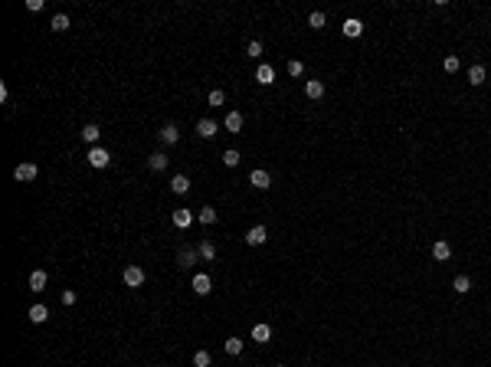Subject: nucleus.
<instances>
[{"instance_id": "22", "label": "nucleus", "mask_w": 491, "mask_h": 367, "mask_svg": "<svg viewBox=\"0 0 491 367\" xmlns=\"http://www.w3.org/2000/svg\"><path fill=\"white\" fill-rule=\"evenodd\" d=\"M196 252H200V256H203V259H213V256H216V246H213V243H210V240H203V243H200V246H196Z\"/></svg>"}, {"instance_id": "5", "label": "nucleus", "mask_w": 491, "mask_h": 367, "mask_svg": "<svg viewBox=\"0 0 491 367\" xmlns=\"http://www.w3.org/2000/svg\"><path fill=\"white\" fill-rule=\"evenodd\" d=\"M194 292H196V295H210V292H213V282H210V275H194Z\"/></svg>"}, {"instance_id": "12", "label": "nucleus", "mask_w": 491, "mask_h": 367, "mask_svg": "<svg viewBox=\"0 0 491 367\" xmlns=\"http://www.w3.org/2000/svg\"><path fill=\"white\" fill-rule=\"evenodd\" d=\"M171 190H174V194H187V190H190V177H187V174H177V177L171 180Z\"/></svg>"}, {"instance_id": "9", "label": "nucleus", "mask_w": 491, "mask_h": 367, "mask_svg": "<svg viewBox=\"0 0 491 367\" xmlns=\"http://www.w3.org/2000/svg\"><path fill=\"white\" fill-rule=\"evenodd\" d=\"M432 256H436L439 262H445V259L452 256V246H449L445 240H436V246H432Z\"/></svg>"}, {"instance_id": "14", "label": "nucleus", "mask_w": 491, "mask_h": 367, "mask_svg": "<svg viewBox=\"0 0 491 367\" xmlns=\"http://www.w3.org/2000/svg\"><path fill=\"white\" fill-rule=\"evenodd\" d=\"M177 138H180L177 125H164L161 128V141H164V144H177Z\"/></svg>"}, {"instance_id": "32", "label": "nucleus", "mask_w": 491, "mask_h": 367, "mask_svg": "<svg viewBox=\"0 0 491 367\" xmlns=\"http://www.w3.org/2000/svg\"><path fill=\"white\" fill-rule=\"evenodd\" d=\"M445 72H459V56H445Z\"/></svg>"}, {"instance_id": "21", "label": "nucleus", "mask_w": 491, "mask_h": 367, "mask_svg": "<svg viewBox=\"0 0 491 367\" xmlns=\"http://www.w3.org/2000/svg\"><path fill=\"white\" fill-rule=\"evenodd\" d=\"M452 289L459 292V295H465L468 289H472V279H468V275H455V282H452Z\"/></svg>"}, {"instance_id": "34", "label": "nucleus", "mask_w": 491, "mask_h": 367, "mask_svg": "<svg viewBox=\"0 0 491 367\" xmlns=\"http://www.w3.org/2000/svg\"><path fill=\"white\" fill-rule=\"evenodd\" d=\"M289 72H292V76H301V72H304V66L298 63V59H292V63H289Z\"/></svg>"}, {"instance_id": "4", "label": "nucleus", "mask_w": 491, "mask_h": 367, "mask_svg": "<svg viewBox=\"0 0 491 367\" xmlns=\"http://www.w3.org/2000/svg\"><path fill=\"white\" fill-rule=\"evenodd\" d=\"M265 240H269V230L265 227H252L249 233H246V243H249V246H262Z\"/></svg>"}, {"instance_id": "26", "label": "nucleus", "mask_w": 491, "mask_h": 367, "mask_svg": "<svg viewBox=\"0 0 491 367\" xmlns=\"http://www.w3.org/2000/svg\"><path fill=\"white\" fill-rule=\"evenodd\" d=\"M239 161H242V157H239V151H233V148H229V151H223V164H226V167H236Z\"/></svg>"}, {"instance_id": "3", "label": "nucleus", "mask_w": 491, "mask_h": 367, "mask_svg": "<svg viewBox=\"0 0 491 367\" xmlns=\"http://www.w3.org/2000/svg\"><path fill=\"white\" fill-rule=\"evenodd\" d=\"M36 174H39V171H36V164H30V161H23V164H16V167H13V177H16V180H33Z\"/></svg>"}, {"instance_id": "28", "label": "nucleus", "mask_w": 491, "mask_h": 367, "mask_svg": "<svg viewBox=\"0 0 491 367\" xmlns=\"http://www.w3.org/2000/svg\"><path fill=\"white\" fill-rule=\"evenodd\" d=\"M194 364L196 367H210V351H196L194 354Z\"/></svg>"}, {"instance_id": "2", "label": "nucleus", "mask_w": 491, "mask_h": 367, "mask_svg": "<svg viewBox=\"0 0 491 367\" xmlns=\"http://www.w3.org/2000/svg\"><path fill=\"white\" fill-rule=\"evenodd\" d=\"M108 161H111V154L105 148H92V151H89V164L98 167V171H101V167H108Z\"/></svg>"}, {"instance_id": "17", "label": "nucleus", "mask_w": 491, "mask_h": 367, "mask_svg": "<svg viewBox=\"0 0 491 367\" xmlns=\"http://www.w3.org/2000/svg\"><path fill=\"white\" fill-rule=\"evenodd\" d=\"M82 138H86L89 144H95V148H98V138H101L98 125H86V128H82Z\"/></svg>"}, {"instance_id": "10", "label": "nucleus", "mask_w": 491, "mask_h": 367, "mask_svg": "<svg viewBox=\"0 0 491 367\" xmlns=\"http://www.w3.org/2000/svg\"><path fill=\"white\" fill-rule=\"evenodd\" d=\"M196 134H200V138H213V134H216V122H210V118L196 122Z\"/></svg>"}, {"instance_id": "27", "label": "nucleus", "mask_w": 491, "mask_h": 367, "mask_svg": "<svg viewBox=\"0 0 491 367\" xmlns=\"http://www.w3.org/2000/svg\"><path fill=\"white\" fill-rule=\"evenodd\" d=\"M200 223H206V227L216 223V210H213V207H203V210H200Z\"/></svg>"}, {"instance_id": "6", "label": "nucleus", "mask_w": 491, "mask_h": 367, "mask_svg": "<svg viewBox=\"0 0 491 367\" xmlns=\"http://www.w3.org/2000/svg\"><path fill=\"white\" fill-rule=\"evenodd\" d=\"M304 95H308V99H321V95H324V82H321V79H308V82H304Z\"/></svg>"}, {"instance_id": "24", "label": "nucleus", "mask_w": 491, "mask_h": 367, "mask_svg": "<svg viewBox=\"0 0 491 367\" xmlns=\"http://www.w3.org/2000/svg\"><path fill=\"white\" fill-rule=\"evenodd\" d=\"M53 30H56V33L69 30V16H66V13H56V16H53Z\"/></svg>"}, {"instance_id": "13", "label": "nucleus", "mask_w": 491, "mask_h": 367, "mask_svg": "<svg viewBox=\"0 0 491 367\" xmlns=\"http://www.w3.org/2000/svg\"><path fill=\"white\" fill-rule=\"evenodd\" d=\"M269 338H272V328H269V325H252V341L265 344Z\"/></svg>"}, {"instance_id": "18", "label": "nucleus", "mask_w": 491, "mask_h": 367, "mask_svg": "<svg viewBox=\"0 0 491 367\" xmlns=\"http://www.w3.org/2000/svg\"><path fill=\"white\" fill-rule=\"evenodd\" d=\"M46 318H49L46 305H33V308H30V321H36V325H43Z\"/></svg>"}, {"instance_id": "1", "label": "nucleus", "mask_w": 491, "mask_h": 367, "mask_svg": "<svg viewBox=\"0 0 491 367\" xmlns=\"http://www.w3.org/2000/svg\"><path fill=\"white\" fill-rule=\"evenodd\" d=\"M121 279H125L128 289H138V285H144V269L141 266H125V275H121Z\"/></svg>"}, {"instance_id": "36", "label": "nucleus", "mask_w": 491, "mask_h": 367, "mask_svg": "<svg viewBox=\"0 0 491 367\" xmlns=\"http://www.w3.org/2000/svg\"><path fill=\"white\" fill-rule=\"evenodd\" d=\"M279 367H282V364H279Z\"/></svg>"}, {"instance_id": "7", "label": "nucleus", "mask_w": 491, "mask_h": 367, "mask_svg": "<svg viewBox=\"0 0 491 367\" xmlns=\"http://www.w3.org/2000/svg\"><path fill=\"white\" fill-rule=\"evenodd\" d=\"M256 82H259V86H272V82H275V69H272V66H259Z\"/></svg>"}, {"instance_id": "20", "label": "nucleus", "mask_w": 491, "mask_h": 367, "mask_svg": "<svg viewBox=\"0 0 491 367\" xmlns=\"http://www.w3.org/2000/svg\"><path fill=\"white\" fill-rule=\"evenodd\" d=\"M468 82H472V86H482L485 82V66H472V69H468Z\"/></svg>"}, {"instance_id": "29", "label": "nucleus", "mask_w": 491, "mask_h": 367, "mask_svg": "<svg viewBox=\"0 0 491 367\" xmlns=\"http://www.w3.org/2000/svg\"><path fill=\"white\" fill-rule=\"evenodd\" d=\"M308 23H311L314 30H321V26H324V13H321V10H314V13L308 16Z\"/></svg>"}, {"instance_id": "31", "label": "nucleus", "mask_w": 491, "mask_h": 367, "mask_svg": "<svg viewBox=\"0 0 491 367\" xmlns=\"http://www.w3.org/2000/svg\"><path fill=\"white\" fill-rule=\"evenodd\" d=\"M242 351V341H239V338H229V341H226V354H239Z\"/></svg>"}, {"instance_id": "35", "label": "nucleus", "mask_w": 491, "mask_h": 367, "mask_svg": "<svg viewBox=\"0 0 491 367\" xmlns=\"http://www.w3.org/2000/svg\"><path fill=\"white\" fill-rule=\"evenodd\" d=\"M63 305H76V292H72V289L63 292Z\"/></svg>"}, {"instance_id": "15", "label": "nucleus", "mask_w": 491, "mask_h": 367, "mask_svg": "<svg viewBox=\"0 0 491 367\" xmlns=\"http://www.w3.org/2000/svg\"><path fill=\"white\" fill-rule=\"evenodd\" d=\"M249 184L256 190H265V187H269V174H265V171H252L249 174Z\"/></svg>"}, {"instance_id": "23", "label": "nucleus", "mask_w": 491, "mask_h": 367, "mask_svg": "<svg viewBox=\"0 0 491 367\" xmlns=\"http://www.w3.org/2000/svg\"><path fill=\"white\" fill-rule=\"evenodd\" d=\"M344 33H347V36H360V33H364V23H360V20H347V23H344Z\"/></svg>"}, {"instance_id": "8", "label": "nucleus", "mask_w": 491, "mask_h": 367, "mask_svg": "<svg viewBox=\"0 0 491 367\" xmlns=\"http://www.w3.org/2000/svg\"><path fill=\"white\" fill-rule=\"evenodd\" d=\"M190 223H194V213L190 210H174V227L177 230H187Z\"/></svg>"}, {"instance_id": "30", "label": "nucleus", "mask_w": 491, "mask_h": 367, "mask_svg": "<svg viewBox=\"0 0 491 367\" xmlns=\"http://www.w3.org/2000/svg\"><path fill=\"white\" fill-rule=\"evenodd\" d=\"M246 53H249L252 59H259V56H262V43H259V39H252L249 46H246Z\"/></svg>"}, {"instance_id": "19", "label": "nucleus", "mask_w": 491, "mask_h": 367, "mask_svg": "<svg viewBox=\"0 0 491 367\" xmlns=\"http://www.w3.org/2000/svg\"><path fill=\"white\" fill-rule=\"evenodd\" d=\"M148 164H151V171H164V167H167V154H164V151H157V154L148 157Z\"/></svg>"}, {"instance_id": "25", "label": "nucleus", "mask_w": 491, "mask_h": 367, "mask_svg": "<svg viewBox=\"0 0 491 367\" xmlns=\"http://www.w3.org/2000/svg\"><path fill=\"white\" fill-rule=\"evenodd\" d=\"M196 256H200L196 249H180V256H177V259H180V266H194V259H196Z\"/></svg>"}, {"instance_id": "33", "label": "nucleus", "mask_w": 491, "mask_h": 367, "mask_svg": "<svg viewBox=\"0 0 491 367\" xmlns=\"http://www.w3.org/2000/svg\"><path fill=\"white\" fill-rule=\"evenodd\" d=\"M223 102H226V95L219 92V89H213L210 92V105H223Z\"/></svg>"}, {"instance_id": "16", "label": "nucleus", "mask_w": 491, "mask_h": 367, "mask_svg": "<svg viewBox=\"0 0 491 367\" xmlns=\"http://www.w3.org/2000/svg\"><path fill=\"white\" fill-rule=\"evenodd\" d=\"M30 289L33 292H43V289H46V272H43V269H36V272L30 275Z\"/></svg>"}, {"instance_id": "11", "label": "nucleus", "mask_w": 491, "mask_h": 367, "mask_svg": "<svg viewBox=\"0 0 491 367\" xmlns=\"http://www.w3.org/2000/svg\"><path fill=\"white\" fill-rule=\"evenodd\" d=\"M226 131L229 134H239L242 131V115H239V112H229V115H226Z\"/></svg>"}]
</instances>
